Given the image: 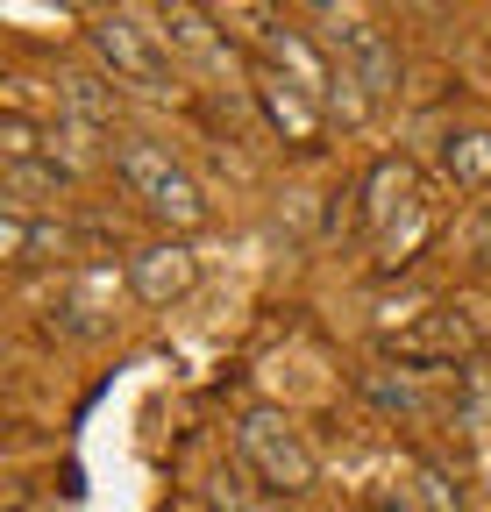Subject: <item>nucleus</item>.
<instances>
[{"label":"nucleus","instance_id":"f257e3e1","mask_svg":"<svg viewBox=\"0 0 491 512\" xmlns=\"http://www.w3.org/2000/svg\"><path fill=\"white\" fill-rule=\"evenodd\" d=\"M107 157H114V178L129 185V200H143L164 228H200V221H207L200 185L186 178V164H178L164 143H150V136H114Z\"/></svg>","mask_w":491,"mask_h":512},{"label":"nucleus","instance_id":"f03ea898","mask_svg":"<svg viewBox=\"0 0 491 512\" xmlns=\"http://www.w3.org/2000/svg\"><path fill=\"white\" fill-rule=\"evenodd\" d=\"M235 463L250 470L271 498H306L321 484V463H314V448L299 441V427L278 413V406H250L235 420Z\"/></svg>","mask_w":491,"mask_h":512},{"label":"nucleus","instance_id":"7ed1b4c3","mask_svg":"<svg viewBox=\"0 0 491 512\" xmlns=\"http://www.w3.org/2000/svg\"><path fill=\"white\" fill-rule=\"evenodd\" d=\"M484 335H491L484 313L435 306V313H420L413 328H392V335H385V363H392V370H413V377H463Z\"/></svg>","mask_w":491,"mask_h":512},{"label":"nucleus","instance_id":"20e7f679","mask_svg":"<svg viewBox=\"0 0 491 512\" xmlns=\"http://www.w3.org/2000/svg\"><path fill=\"white\" fill-rule=\"evenodd\" d=\"M314 22H321V50L335 57V72H349L363 86V100L385 107L399 93V50H392V36L371 15H356V8H314Z\"/></svg>","mask_w":491,"mask_h":512},{"label":"nucleus","instance_id":"39448f33","mask_svg":"<svg viewBox=\"0 0 491 512\" xmlns=\"http://www.w3.org/2000/svg\"><path fill=\"white\" fill-rule=\"evenodd\" d=\"M93 57L107 64L114 86H136V93H164L171 86V57H164V29H157V8L136 15V8H114V15H93Z\"/></svg>","mask_w":491,"mask_h":512},{"label":"nucleus","instance_id":"423d86ee","mask_svg":"<svg viewBox=\"0 0 491 512\" xmlns=\"http://www.w3.org/2000/svg\"><path fill=\"white\" fill-rule=\"evenodd\" d=\"M257 107H264V128L278 143H292V150H321V136H328V107L306 93V86H292L278 64H257Z\"/></svg>","mask_w":491,"mask_h":512},{"label":"nucleus","instance_id":"0eeeda50","mask_svg":"<svg viewBox=\"0 0 491 512\" xmlns=\"http://www.w3.org/2000/svg\"><path fill=\"white\" fill-rule=\"evenodd\" d=\"M0 256H8L15 271L72 264V256H79V235L57 221V214H15V207H0Z\"/></svg>","mask_w":491,"mask_h":512},{"label":"nucleus","instance_id":"6e6552de","mask_svg":"<svg viewBox=\"0 0 491 512\" xmlns=\"http://www.w3.org/2000/svg\"><path fill=\"white\" fill-rule=\"evenodd\" d=\"M193 278H200V264H193L186 242H143V249L129 256V285H136V299H150V306L186 299Z\"/></svg>","mask_w":491,"mask_h":512},{"label":"nucleus","instance_id":"1a4fd4ad","mask_svg":"<svg viewBox=\"0 0 491 512\" xmlns=\"http://www.w3.org/2000/svg\"><path fill=\"white\" fill-rule=\"evenodd\" d=\"M65 185H72V178L57 171L50 157H36V164H8V171H0V207H15V214H50Z\"/></svg>","mask_w":491,"mask_h":512},{"label":"nucleus","instance_id":"9d476101","mask_svg":"<svg viewBox=\"0 0 491 512\" xmlns=\"http://www.w3.org/2000/svg\"><path fill=\"white\" fill-rule=\"evenodd\" d=\"M399 207H420V200H413V164H406V157H378L371 178H363V221L385 228Z\"/></svg>","mask_w":491,"mask_h":512},{"label":"nucleus","instance_id":"9b49d317","mask_svg":"<svg viewBox=\"0 0 491 512\" xmlns=\"http://www.w3.org/2000/svg\"><path fill=\"white\" fill-rule=\"evenodd\" d=\"M356 392L371 399L378 413H399V420H420V413H427L420 377H413V370H392V363H385V370H363V377H356Z\"/></svg>","mask_w":491,"mask_h":512},{"label":"nucleus","instance_id":"f8f14e48","mask_svg":"<svg viewBox=\"0 0 491 512\" xmlns=\"http://www.w3.org/2000/svg\"><path fill=\"white\" fill-rule=\"evenodd\" d=\"M93 136H100V128H86V121H72V114H57V121L43 128V157H50L57 171H65V178H86V171L100 164Z\"/></svg>","mask_w":491,"mask_h":512},{"label":"nucleus","instance_id":"ddd939ff","mask_svg":"<svg viewBox=\"0 0 491 512\" xmlns=\"http://www.w3.org/2000/svg\"><path fill=\"white\" fill-rule=\"evenodd\" d=\"M57 114H72L86 128H107L114 121V86H100L93 72H65L57 79Z\"/></svg>","mask_w":491,"mask_h":512},{"label":"nucleus","instance_id":"4468645a","mask_svg":"<svg viewBox=\"0 0 491 512\" xmlns=\"http://www.w3.org/2000/svg\"><path fill=\"white\" fill-rule=\"evenodd\" d=\"M442 164H449V178L456 185H491V136L484 128H470V136H449V150H442Z\"/></svg>","mask_w":491,"mask_h":512},{"label":"nucleus","instance_id":"2eb2a0df","mask_svg":"<svg viewBox=\"0 0 491 512\" xmlns=\"http://www.w3.org/2000/svg\"><path fill=\"white\" fill-rule=\"evenodd\" d=\"M214 505H221V512H228V505H235V512H271V505H264L250 484H242V477H221V484H214Z\"/></svg>","mask_w":491,"mask_h":512},{"label":"nucleus","instance_id":"dca6fc26","mask_svg":"<svg viewBox=\"0 0 491 512\" xmlns=\"http://www.w3.org/2000/svg\"><path fill=\"white\" fill-rule=\"evenodd\" d=\"M420 498H427V512H456V498H449V477L435 470V463H420V484H413Z\"/></svg>","mask_w":491,"mask_h":512},{"label":"nucleus","instance_id":"f3484780","mask_svg":"<svg viewBox=\"0 0 491 512\" xmlns=\"http://www.w3.org/2000/svg\"><path fill=\"white\" fill-rule=\"evenodd\" d=\"M378 512H413V505H406V491H378Z\"/></svg>","mask_w":491,"mask_h":512},{"label":"nucleus","instance_id":"a211bd4d","mask_svg":"<svg viewBox=\"0 0 491 512\" xmlns=\"http://www.w3.org/2000/svg\"><path fill=\"white\" fill-rule=\"evenodd\" d=\"M477 470H484V484H491V434H484V448H477Z\"/></svg>","mask_w":491,"mask_h":512}]
</instances>
